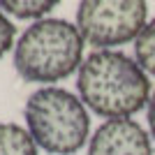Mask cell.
Here are the masks:
<instances>
[{
    "mask_svg": "<svg viewBox=\"0 0 155 155\" xmlns=\"http://www.w3.org/2000/svg\"><path fill=\"white\" fill-rule=\"evenodd\" d=\"M77 91L86 107L107 120L130 118L148 107L150 81L143 67L123 51H93L81 63Z\"/></svg>",
    "mask_w": 155,
    "mask_h": 155,
    "instance_id": "obj_1",
    "label": "cell"
},
{
    "mask_svg": "<svg viewBox=\"0 0 155 155\" xmlns=\"http://www.w3.org/2000/svg\"><path fill=\"white\" fill-rule=\"evenodd\" d=\"M84 44L79 28L70 21H35L14 46V67L30 84H53L81 67Z\"/></svg>",
    "mask_w": 155,
    "mask_h": 155,
    "instance_id": "obj_2",
    "label": "cell"
},
{
    "mask_svg": "<svg viewBox=\"0 0 155 155\" xmlns=\"http://www.w3.org/2000/svg\"><path fill=\"white\" fill-rule=\"evenodd\" d=\"M23 116L30 137L51 155H74L84 148L91 130L86 104L58 86H42L26 100Z\"/></svg>",
    "mask_w": 155,
    "mask_h": 155,
    "instance_id": "obj_3",
    "label": "cell"
},
{
    "mask_svg": "<svg viewBox=\"0 0 155 155\" xmlns=\"http://www.w3.org/2000/svg\"><path fill=\"white\" fill-rule=\"evenodd\" d=\"M148 5L141 0H84L77 9V28L97 51L132 42L146 28Z\"/></svg>",
    "mask_w": 155,
    "mask_h": 155,
    "instance_id": "obj_4",
    "label": "cell"
},
{
    "mask_svg": "<svg viewBox=\"0 0 155 155\" xmlns=\"http://www.w3.org/2000/svg\"><path fill=\"white\" fill-rule=\"evenodd\" d=\"M88 155H153L148 132L132 118L104 120L88 143Z\"/></svg>",
    "mask_w": 155,
    "mask_h": 155,
    "instance_id": "obj_5",
    "label": "cell"
},
{
    "mask_svg": "<svg viewBox=\"0 0 155 155\" xmlns=\"http://www.w3.org/2000/svg\"><path fill=\"white\" fill-rule=\"evenodd\" d=\"M37 143L26 127L0 123V155H37Z\"/></svg>",
    "mask_w": 155,
    "mask_h": 155,
    "instance_id": "obj_6",
    "label": "cell"
},
{
    "mask_svg": "<svg viewBox=\"0 0 155 155\" xmlns=\"http://www.w3.org/2000/svg\"><path fill=\"white\" fill-rule=\"evenodd\" d=\"M134 60L143 67L146 74H155V19L148 21L134 39Z\"/></svg>",
    "mask_w": 155,
    "mask_h": 155,
    "instance_id": "obj_7",
    "label": "cell"
},
{
    "mask_svg": "<svg viewBox=\"0 0 155 155\" xmlns=\"http://www.w3.org/2000/svg\"><path fill=\"white\" fill-rule=\"evenodd\" d=\"M56 5L58 2H44V0H26V2H21V0H2L0 2L2 12L12 14L16 19H39V21Z\"/></svg>",
    "mask_w": 155,
    "mask_h": 155,
    "instance_id": "obj_8",
    "label": "cell"
},
{
    "mask_svg": "<svg viewBox=\"0 0 155 155\" xmlns=\"http://www.w3.org/2000/svg\"><path fill=\"white\" fill-rule=\"evenodd\" d=\"M14 35H16L14 23L7 19V14L0 9V58H2L12 46H16L14 44Z\"/></svg>",
    "mask_w": 155,
    "mask_h": 155,
    "instance_id": "obj_9",
    "label": "cell"
},
{
    "mask_svg": "<svg viewBox=\"0 0 155 155\" xmlns=\"http://www.w3.org/2000/svg\"><path fill=\"white\" fill-rule=\"evenodd\" d=\"M146 118H148V130H150V137L155 139V91L148 100V107H146Z\"/></svg>",
    "mask_w": 155,
    "mask_h": 155,
    "instance_id": "obj_10",
    "label": "cell"
}]
</instances>
